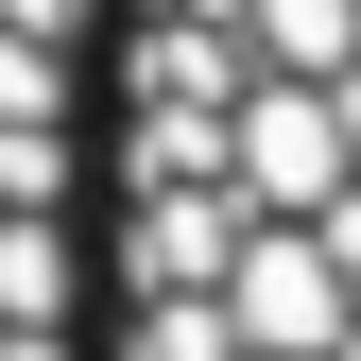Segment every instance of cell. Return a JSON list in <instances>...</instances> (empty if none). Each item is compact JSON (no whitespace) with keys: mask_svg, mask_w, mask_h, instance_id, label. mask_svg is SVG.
I'll use <instances>...</instances> for the list:
<instances>
[{"mask_svg":"<svg viewBox=\"0 0 361 361\" xmlns=\"http://www.w3.org/2000/svg\"><path fill=\"white\" fill-rule=\"evenodd\" d=\"M361 0H86V361H344Z\"/></svg>","mask_w":361,"mask_h":361,"instance_id":"6da1fadb","label":"cell"},{"mask_svg":"<svg viewBox=\"0 0 361 361\" xmlns=\"http://www.w3.org/2000/svg\"><path fill=\"white\" fill-rule=\"evenodd\" d=\"M0 361H86V0H0Z\"/></svg>","mask_w":361,"mask_h":361,"instance_id":"7a4b0ae2","label":"cell"}]
</instances>
